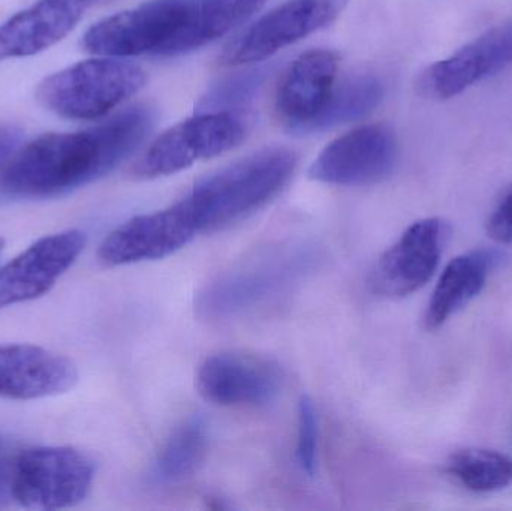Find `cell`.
<instances>
[{"label":"cell","mask_w":512,"mask_h":511,"mask_svg":"<svg viewBox=\"0 0 512 511\" xmlns=\"http://www.w3.org/2000/svg\"><path fill=\"white\" fill-rule=\"evenodd\" d=\"M152 125V111L135 107L87 131L42 135L5 165L0 191L9 197L50 198L89 185L131 156Z\"/></svg>","instance_id":"cell-1"},{"label":"cell","mask_w":512,"mask_h":511,"mask_svg":"<svg viewBox=\"0 0 512 511\" xmlns=\"http://www.w3.org/2000/svg\"><path fill=\"white\" fill-rule=\"evenodd\" d=\"M297 156L271 147L240 159L195 183L177 201L198 234H212L245 221L270 203L291 179Z\"/></svg>","instance_id":"cell-2"},{"label":"cell","mask_w":512,"mask_h":511,"mask_svg":"<svg viewBox=\"0 0 512 511\" xmlns=\"http://www.w3.org/2000/svg\"><path fill=\"white\" fill-rule=\"evenodd\" d=\"M144 84L146 72L140 66L116 59L84 60L44 78L36 99L65 119L93 120L119 107Z\"/></svg>","instance_id":"cell-3"},{"label":"cell","mask_w":512,"mask_h":511,"mask_svg":"<svg viewBox=\"0 0 512 511\" xmlns=\"http://www.w3.org/2000/svg\"><path fill=\"white\" fill-rule=\"evenodd\" d=\"M95 480V464L72 447H36L15 458L9 476L12 498L35 510H59L86 500Z\"/></svg>","instance_id":"cell-4"},{"label":"cell","mask_w":512,"mask_h":511,"mask_svg":"<svg viewBox=\"0 0 512 511\" xmlns=\"http://www.w3.org/2000/svg\"><path fill=\"white\" fill-rule=\"evenodd\" d=\"M191 0H149L93 24L83 47L105 57L170 56L188 27Z\"/></svg>","instance_id":"cell-5"},{"label":"cell","mask_w":512,"mask_h":511,"mask_svg":"<svg viewBox=\"0 0 512 511\" xmlns=\"http://www.w3.org/2000/svg\"><path fill=\"white\" fill-rule=\"evenodd\" d=\"M246 132L248 122L233 111L200 113L156 138L132 168V176L147 180L179 173L239 146Z\"/></svg>","instance_id":"cell-6"},{"label":"cell","mask_w":512,"mask_h":511,"mask_svg":"<svg viewBox=\"0 0 512 511\" xmlns=\"http://www.w3.org/2000/svg\"><path fill=\"white\" fill-rule=\"evenodd\" d=\"M349 0H289L277 6L224 48L219 63L261 62L277 51L333 23Z\"/></svg>","instance_id":"cell-7"},{"label":"cell","mask_w":512,"mask_h":511,"mask_svg":"<svg viewBox=\"0 0 512 511\" xmlns=\"http://www.w3.org/2000/svg\"><path fill=\"white\" fill-rule=\"evenodd\" d=\"M397 141L388 126L367 125L331 141L309 168L310 179L337 186H367L393 173Z\"/></svg>","instance_id":"cell-8"},{"label":"cell","mask_w":512,"mask_h":511,"mask_svg":"<svg viewBox=\"0 0 512 511\" xmlns=\"http://www.w3.org/2000/svg\"><path fill=\"white\" fill-rule=\"evenodd\" d=\"M198 393L219 407H259L282 390L280 366L248 351H221L207 357L195 377Z\"/></svg>","instance_id":"cell-9"},{"label":"cell","mask_w":512,"mask_h":511,"mask_svg":"<svg viewBox=\"0 0 512 511\" xmlns=\"http://www.w3.org/2000/svg\"><path fill=\"white\" fill-rule=\"evenodd\" d=\"M450 228L441 218L414 222L379 258L372 287L381 296L403 299L423 288L435 275Z\"/></svg>","instance_id":"cell-10"},{"label":"cell","mask_w":512,"mask_h":511,"mask_svg":"<svg viewBox=\"0 0 512 511\" xmlns=\"http://www.w3.org/2000/svg\"><path fill=\"white\" fill-rule=\"evenodd\" d=\"M198 236L179 204L158 212L134 216L111 231L98 249L102 264L128 266L162 260L188 246Z\"/></svg>","instance_id":"cell-11"},{"label":"cell","mask_w":512,"mask_h":511,"mask_svg":"<svg viewBox=\"0 0 512 511\" xmlns=\"http://www.w3.org/2000/svg\"><path fill=\"white\" fill-rule=\"evenodd\" d=\"M86 236L78 230L42 237L0 269V309L47 294L80 257Z\"/></svg>","instance_id":"cell-12"},{"label":"cell","mask_w":512,"mask_h":511,"mask_svg":"<svg viewBox=\"0 0 512 511\" xmlns=\"http://www.w3.org/2000/svg\"><path fill=\"white\" fill-rule=\"evenodd\" d=\"M512 65V21L487 30L418 78L421 95L447 101Z\"/></svg>","instance_id":"cell-13"},{"label":"cell","mask_w":512,"mask_h":511,"mask_svg":"<svg viewBox=\"0 0 512 511\" xmlns=\"http://www.w3.org/2000/svg\"><path fill=\"white\" fill-rule=\"evenodd\" d=\"M77 381V368L65 356L36 345H0V398L32 401L62 395Z\"/></svg>","instance_id":"cell-14"},{"label":"cell","mask_w":512,"mask_h":511,"mask_svg":"<svg viewBox=\"0 0 512 511\" xmlns=\"http://www.w3.org/2000/svg\"><path fill=\"white\" fill-rule=\"evenodd\" d=\"M98 0H39L0 24V62L33 56L62 41Z\"/></svg>","instance_id":"cell-15"},{"label":"cell","mask_w":512,"mask_h":511,"mask_svg":"<svg viewBox=\"0 0 512 511\" xmlns=\"http://www.w3.org/2000/svg\"><path fill=\"white\" fill-rule=\"evenodd\" d=\"M337 56L313 50L298 57L280 81L276 111L289 129L300 134L327 104L336 86Z\"/></svg>","instance_id":"cell-16"},{"label":"cell","mask_w":512,"mask_h":511,"mask_svg":"<svg viewBox=\"0 0 512 511\" xmlns=\"http://www.w3.org/2000/svg\"><path fill=\"white\" fill-rule=\"evenodd\" d=\"M493 261V255L487 251H471L459 255L445 266L424 315L427 330L444 326L483 291Z\"/></svg>","instance_id":"cell-17"},{"label":"cell","mask_w":512,"mask_h":511,"mask_svg":"<svg viewBox=\"0 0 512 511\" xmlns=\"http://www.w3.org/2000/svg\"><path fill=\"white\" fill-rule=\"evenodd\" d=\"M209 449V429L201 416H192L177 426L159 450L150 471L158 485L183 482L194 476Z\"/></svg>","instance_id":"cell-18"},{"label":"cell","mask_w":512,"mask_h":511,"mask_svg":"<svg viewBox=\"0 0 512 511\" xmlns=\"http://www.w3.org/2000/svg\"><path fill=\"white\" fill-rule=\"evenodd\" d=\"M265 0H191V17L170 56L188 53L221 38L258 11Z\"/></svg>","instance_id":"cell-19"},{"label":"cell","mask_w":512,"mask_h":511,"mask_svg":"<svg viewBox=\"0 0 512 511\" xmlns=\"http://www.w3.org/2000/svg\"><path fill=\"white\" fill-rule=\"evenodd\" d=\"M384 84L373 74H355L334 86L321 113L307 123L300 134L327 131L363 119L384 99Z\"/></svg>","instance_id":"cell-20"},{"label":"cell","mask_w":512,"mask_h":511,"mask_svg":"<svg viewBox=\"0 0 512 511\" xmlns=\"http://www.w3.org/2000/svg\"><path fill=\"white\" fill-rule=\"evenodd\" d=\"M447 473L469 491H501L511 485L512 459L498 450L471 447L451 455Z\"/></svg>","instance_id":"cell-21"},{"label":"cell","mask_w":512,"mask_h":511,"mask_svg":"<svg viewBox=\"0 0 512 511\" xmlns=\"http://www.w3.org/2000/svg\"><path fill=\"white\" fill-rule=\"evenodd\" d=\"M270 74V69L258 68L240 72L224 78L207 92L201 99V113H216V111H231L239 105L246 104L261 89L262 84Z\"/></svg>","instance_id":"cell-22"},{"label":"cell","mask_w":512,"mask_h":511,"mask_svg":"<svg viewBox=\"0 0 512 511\" xmlns=\"http://www.w3.org/2000/svg\"><path fill=\"white\" fill-rule=\"evenodd\" d=\"M318 413L309 396L298 402L297 461L306 476L313 477L318 468Z\"/></svg>","instance_id":"cell-23"},{"label":"cell","mask_w":512,"mask_h":511,"mask_svg":"<svg viewBox=\"0 0 512 511\" xmlns=\"http://www.w3.org/2000/svg\"><path fill=\"white\" fill-rule=\"evenodd\" d=\"M490 239L502 245H512V186L502 195L486 224Z\"/></svg>","instance_id":"cell-24"},{"label":"cell","mask_w":512,"mask_h":511,"mask_svg":"<svg viewBox=\"0 0 512 511\" xmlns=\"http://www.w3.org/2000/svg\"><path fill=\"white\" fill-rule=\"evenodd\" d=\"M20 140V129L9 125L0 126V165L15 152Z\"/></svg>","instance_id":"cell-25"},{"label":"cell","mask_w":512,"mask_h":511,"mask_svg":"<svg viewBox=\"0 0 512 511\" xmlns=\"http://www.w3.org/2000/svg\"><path fill=\"white\" fill-rule=\"evenodd\" d=\"M6 447L5 443L0 440V477L3 476V465H5Z\"/></svg>","instance_id":"cell-26"},{"label":"cell","mask_w":512,"mask_h":511,"mask_svg":"<svg viewBox=\"0 0 512 511\" xmlns=\"http://www.w3.org/2000/svg\"><path fill=\"white\" fill-rule=\"evenodd\" d=\"M3 245H5V243H3V239H0V252H2Z\"/></svg>","instance_id":"cell-27"},{"label":"cell","mask_w":512,"mask_h":511,"mask_svg":"<svg viewBox=\"0 0 512 511\" xmlns=\"http://www.w3.org/2000/svg\"><path fill=\"white\" fill-rule=\"evenodd\" d=\"M0 483H2V477H0Z\"/></svg>","instance_id":"cell-28"}]
</instances>
